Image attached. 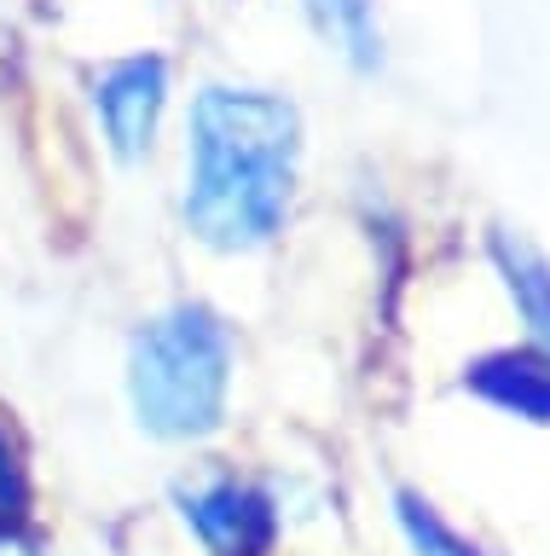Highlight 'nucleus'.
<instances>
[{
	"mask_svg": "<svg viewBox=\"0 0 550 556\" xmlns=\"http://www.w3.org/2000/svg\"><path fill=\"white\" fill-rule=\"evenodd\" d=\"M24 516H29V469L0 429V533H18Z\"/></svg>",
	"mask_w": 550,
	"mask_h": 556,
	"instance_id": "1a4fd4ad",
	"label": "nucleus"
},
{
	"mask_svg": "<svg viewBox=\"0 0 550 556\" xmlns=\"http://www.w3.org/2000/svg\"><path fill=\"white\" fill-rule=\"evenodd\" d=\"M493 261H498V278H504L515 313L533 330V348L550 359V261L515 232H493Z\"/></svg>",
	"mask_w": 550,
	"mask_h": 556,
	"instance_id": "423d86ee",
	"label": "nucleus"
},
{
	"mask_svg": "<svg viewBox=\"0 0 550 556\" xmlns=\"http://www.w3.org/2000/svg\"><path fill=\"white\" fill-rule=\"evenodd\" d=\"M302 116L284 93L209 81L186 128V226L220 255H250L284 232L296 198Z\"/></svg>",
	"mask_w": 550,
	"mask_h": 556,
	"instance_id": "f257e3e1",
	"label": "nucleus"
},
{
	"mask_svg": "<svg viewBox=\"0 0 550 556\" xmlns=\"http://www.w3.org/2000/svg\"><path fill=\"white\" fill-rule=\"evenodd\" d=\"M180 516L209 556H272V545H279V510L244 476H215L186 486Z\"/></svg>",
	"mask_w": 550,
	"mask_h": 556,
	"instance_id": "7ed1b4c3",
	"label": "nucleus"
},
{
	"mask_svg": "<svg viewBox=\"0 0 550 556\" xmlns=\"http://www.w3.org/2000/svg\"><path fill=\"white\" fill-rule=\"evenodd\" d=\"M128 394L157 441L215 434L232 394V330L220 313L197 302L157 313L128 348Z\"/></svg>",
	"mask_w": 550,
	"mask_h": 556,
	"instance_id": "f03ea898",
	"label": "nucleus"
},
{
	"mask_svg": "<svg viewBox=\"0 0 550 556\" xmlns=\"http://www.w3.org/2000/svg\"><path fill=\"white\" fill-rule=\"evenodd\" d=\"M470 389L487 400V406L510 412V417H527V424H550V359L539 348L527 354H487L470 365Z\"/></svg>",
	"mask_w": 550,
	"mask_h": 556,
	"instance_id": "39448f33",
	"label": "nucleus"
},
{
	"mask_svg": "<svg viewBox=\"0 0 550 556\" xmlns=\"http://www.w3.org/2000/svg\"><path fill=\"white\" fill-rule=\"evenodd\" d=\"M163 104H168V64L157 59V52H133V59H116L93 76L99 128H105L111 151L128 156V163L151 151Z\"/></svg>",
	"mask_w": 550,
	"mask_h": 556,
	"instance_id": "20e7f679",
	"label": "nucleus"
},
{
	"mask_svg": "<svg viewBox=\"0 0 550 556\" xmlns=\"http://www.w3.org/2000/svg\"><path fill=\"white\" fill-rule=\"evenodd\" d=\"M307 24L319 29V41L342 52L354 70L383 64V24H376V0H302Z\"/></svg>",
	"mask_w": 550,
	"mask_h": 556,
	"instance_id": "0eeeda50",
	"label": "nucleus"
},
{
	"mask_svg": "<svg viewBox=\"0 0 550 556\" xmlns=\"http://www.w3.org/2000/svg\"><path fill=\"white\" fill-rule=\"evenodd\" d=\"M394 516H400V533H406V545L418 551V556H481L470 539H458L418 493H400V498H394Z\"/></svg>",
	"mask_w": 550,
	"mask_h": 556,
	"instance_id": "6e6552de",
	"label": "nucleus"
}]
</instances>
